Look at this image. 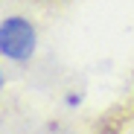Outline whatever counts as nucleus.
Listing matches in <instances>:
<instances>
[{
	"instance_id": "nucleus-1",
	"label": "nucleus",
	"mask_w": 134,
	"mask_h": 134,
	"mask_svg": "<svg viewBox=\"0 0 134 134\" xmlns=\"http://www.w3.org/2000/svg\"><path fill=\"white\" fill-rule=\"evenodd\" d=\"M0 44H3V53L9 58H26L35 47V32L24 18H6L3 29H0Z\"/></svg>"
}]
</instances>
